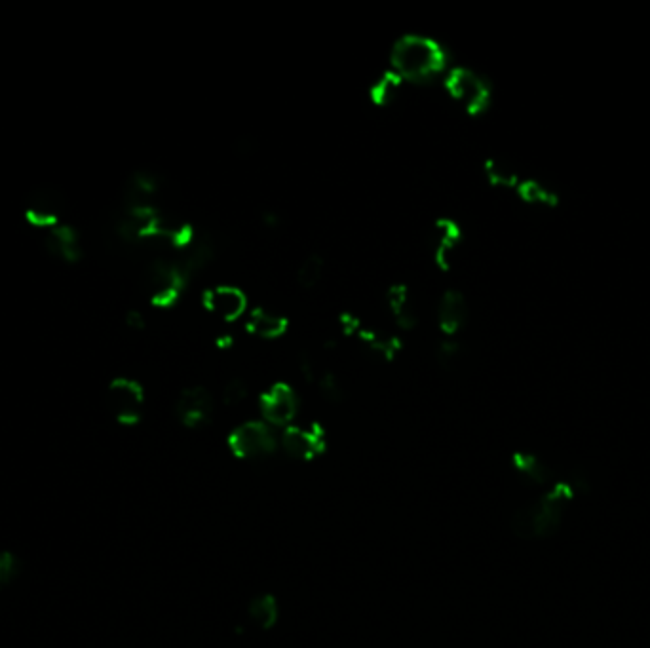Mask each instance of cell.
I'll list each match as a JSON object with an SVG mask.
<instances>
[{
  "mask_svg": "<svg viewBox=\"0 0 650 648\" xmlns=\"http://www.w3.org/2000/svg\"><path fill=\"white\" fill-rule=\"evenodd\" d=\"M445 50L436 40L407 35L392 50V71L402 80H430L445 67Z\"/></svg>",
  "mask_w": 650,
  "mask_h": 648,
  "instance_id": "6da1fadb",
  "label": "cell"
},
{
  "mask_svg": "<svg viewBox=\"0 0 650 648\" xmlns=\"http://www.w3.org/2000/svg\"><path fill=\"white\" fill-rule=\"evenodd\" d=\"M571 496L573 489L567 483H557L542 498L517 510L512 519L514 533L525 540L550 536L561 525L565 504Z\"/></svg>",
  "mask_w": 650,
  "mask_h": 648,
  "instance_id": "7a4b0ae2",
  "label": "cell"
},
{
  "mask_svg": "<svg viewBox=\"0 0 650 648\" xmlns=\"http://www.w3.org/2000/svg\"><path fill=\"white\" fill-rule=\"evenodd\" d=\"M105 407L118 424H137L145 407V390L134 379L116 377L107 384Z\"/></svg>",
  "mask_w": 650,
  "mask_h": 648,
  "instance_id": "3957f363",
  "label": "cell"
},
{
  "mask_svg": "<svg viewBox=\"0 0 650 648\" xmlns=\"http://www.w3.org/2000/svg\"><path fill=\"white\" fill-rule=\"evenodd\" d=\"M230 451L238 458L259 460L268 457L276 451L278 439L270 430L267 422H244L229 436Z\"/></svg>",
  "mask_w": 650,
  "mask_h": 648,
  "instance_id": "277c9868",
  "label": "cell"
},
{
  "mask_svg": "<svg viewBox=\"0 0 650 648\" xmlns=\"http://www.w3.org/2000/svg\"><path fill=\"white\" fill-rule=\"evenodd\" d=\"M445 86L449 94L455 97L460 105H464V109L472 115L483 113L491 103L489 82L470 69H453L447 75Z\"/></svg>",
  "mask_w": 650,
  "mask_h": 648,
  "instance_id": "5b68a950",
  "label": "cell"
},
{
  "mask_svg": "<svg viewBox=\"0 0 650 648\" xmlns=\"http://www.w3.org/2000/svg\"><path fill=\"white\" fill-rule=\"evenodd\" d=\"M189 276L179 263L158 259L149 268V295L154 306H172L183 287L187 286Z\"/></svg>",
  "mask_w": 650,
  "mask_h": 648,
  "instance_id": "8992f818",
  "label": "cell"
},
{
  "mask_svg": "<svg viewBox=\"0 0 650 648\" xmlns=\"http://www.w3.org/2000/svg\"><path fill=\"white\" fill-rule=\"evenodd\" d=\"M280 447L287 457L295 460H314L320 457L327 447L324 428L312 426H287L280 438Z\"/></svg>",
  "mask_w": 650,
  "mask_h": 648,
  "instance_id": "52a82bcc",
  "label": "cell"
},
{
  "mask_svg": "<svg viewBox=\"0 0 650 648\" xmlns=\"http://www.w3.org/2000/svg\"><path fill=\"white\" fill-rule=\"evenodd\" d=\"M259 407L268 426L287 428L299 413V398L291 386L280 382L270 386L261 396Z\"/></svg>",
  "mask_w": 650,
  "mask_h": 648,
  "instance_id": "ba28073f",
  "label": "cell"
},
{
  "mask_svg": "<svg viewBox=\"0 0 650 648\" xmlns=\"http://www.w3.org/2000/svg\"><path fill=\"white\" fill-rule=\"evenodd\" d=\"M175 415L185 426H204L213 415V396L202 386H192L179 394L175 403Z\"/></svg>",
  "mask_w": 650,
  "mask_h": 648,
  "instance_id": "9c48e42d",
  "label": "cell"
},
{
  "mask_svg": "<svg viewBox=\"0 0 650 648\" xmlns=\"http://www.w3.org/2000/svg\"><path fill=\"white\" fill-rule=\"evenodd\" d=\"M42 234H44V248L61 263L75 265L82 259V240L75 227L61 221L54 229L46 230Z\"/></svg>",
  "mask_w": 650,
  "mask_h": 648,
  "instance_id": "30bf717a",
  "label": "cell"
},
{
  "mask_svg": "<svg viewBox=\"0 0 650 648\" xmlns=\"http://www.w3.org/2000/svg\"><path fill=\"white\" fill-rule=\"evenodd\" d=\"M204 305L217 318L225 322H234L246 312L248 299L238 287H211L204 293Z\"/></svg>",
  "mask_w": 650,
  "mask_h": 648,
  "instance_id": "8fae6325",
  "label": "cell"
},
{
  "mask_svg": "<svg viewBox=\"0 0 650 648\" xmlns=\"http://www.w3.org/2000/svg\"><path fill=\"white\" fill-rule=\"evenodd\" d=\"M438 318H440L441 331L445 335H455L468 318V305L464 295L459 291H447L441 297Z\"/></svg>",
  "mask_w": 650,
  "mask_h": 648,
  "instance_id": "7c38bea8",
  "label": "cell"
},
{
  "mask_svg": "<svg viewBox=\"0 0 650 648\" xmlns=\"http://www.w3.org/2000/svg\"><path fill=\"white\" fill-rule=\"evenodd\" d=\"M287 320L265 308H255L249 314L248 331L263 339H278L286 333Z\"/></svg>",
  "mask_w": 650,
  "mask_h": 648,
  "instance_id": "4fadbf2b",
  "label": "cell"
},
{
  "mask_svg": "<svg viewBox=\"0 0 650 648\" xmlns=\"http://www.w3.org/2000/svg\"><path fill=\"white\" fill-rule=\"evenodd\" d=\"M248 618L255 628H274L280 618V605L270 593H261L249 601Z\"/></svg>",
  "mask_w": 650,
  "mask_h": 648,
  "instance_id": "5bb4252c",
  "label": "cell"
},
{
  "mask_svg": "<svg viewBox=\"0 0 650 648\" xmlns=\"http://www.w3.org/2000/svg\"><path fill=\"white\" fill-rule=\"evenodd\" d=\"M434 255L436 261L441 268H449V259L453 249L457 248L460 242V229L449 219H441L436 225V232H434Z\"/></svg>",
  "mask_w": 650,
  "mask_h": 648,
  "instance_id": "9a60e30c",
  "label": "cell"
},
{
  "mask_svg": "<svg viewBox=\"0 0 650 648\" xmlns=\"http://www.w3.org/2000/svg\"><path fill=\"white\" fill-rule=\"evenodd\" d=\"M388 305H390V310L394 314L396 324L400 325V327L409 329V327L415 325V314H413V308L409 305V295H407L405 287L396 286L388 291Z\"/></svg>",
  "mask_w": 650,
  "mask_h": 648,
  "instance_id": "2e32d148",
  "label": "cell"
},
{
  "mask_svg": "<svg viewBox=\"0 0 650 648\" xmlns=\"http://www.w3.org/2000/svg\"><path fill=\"white\" fill-rule=\"evenodd\" d=\"M403 80L398 77L394 71L386 73L383 78H379L373 88H371V99L377 103V105H388L396 94L398 90L402 88Z\"/></svg>",
  "mask_w": 650,
  "mask_h": 648,
  "instance_id": "e0dca14e",
  "label": "cell"
},
{
  "mask_svg": "<svg viewBox=\"0 0 650 648\" xmlns=\"http://www.w3.org/2000/svg\"><path fill=\"white\" fill-rule=\"evenodd\" d=\"M517 192L523 200H527L531 204H544V206L557 204V194L538 181H521L517 185Z\"/></svg>",
  "mask_w": 650,
  "mask_h": 648,
  "instance_id": "ac0fdd59",
  "label": "cell"
},
{
  "mask_svg": "<svg viewBox=\"0 0 650 648\" xmlns=\"http://www.w3.org/2000/svg\"><path fill=\"white\" fill-rule=\"evenodd\" d=\"M322 274H324V261L318 255H310L297 270V282L299 286L310 289L322 280Z\"/></svg>",
  "mask_w": 650,
  "mask_h": 648,
  "instance_id": "d6986e66",
  "label": "cell"
},
{
  "mask_svg": "<svg viewBox=\"0 0 650 648\" xmlns=\"http://www.w3.org/2000/svg\"><path fill=\"white\" fill-rule=\"evenodd\" d=\"M485 173L493 185H500V187H516L517 189V185L521 183L517 173L510 166L502 164L500 160H489L485 164Z\"/></svg>",
  "mask_w": 650,
  "mask_h": 648,
  "instance_id": "ffe728a7",
  "label": "cell"
},
{
  "mask_svg": "<svg viewBox=\"0 0 650 648\" xmlns=\"http://www.w3.org/2000/svg\"><path fill=\"white\" fill-rule=\"evenodd\" d=\"M18 569V559L12 553L0 552V593L12 584Z\"/></svg>",
  "mask_w": 650,
  "mask_h": 648,
  "instance_id": "44dd1931",
  "label": "cell"
},
{
  "mask_svg": "<svg viewBox=\"0 0 650 648\" xmlns=\"http://www.w3.org/2000/svg\"><path fill=\"white\" fill-rule=\"evenodd\" d=\"M248 392L249 388L246 382L240 381V379H234V381H230L225 386V390H223V401L227 405H238V403H242V401L248 398Z\"/></svg>",
  "mask_w": 650,
  "mask_h": 648,
  "instance_id": "7402d4cb",
  "label": "cell"
},
{
  "mask_svg": "<svg viewBox=\"0 0 650 648\" xmlns=\"http://www.w3.org/2000/svg\"><path fill=\"white\" fill-rule=\"evenodd\" d=\"M318 384H320V390H322L324 398L331 401L341 400L343 390H341V384L337 382V379H335L333 375H329V373L320 375V377H318Z\"/></svg>",
  "mask_w": 650,
  "mask_h": 648,
  "instance_id": "603a6c76",
  "label": "cell"
},
{
  "mask_svg": "<svg viewBox=\"0 0 650 648\" xmlns=\"http://www.w3.org/2000/svg\"><path fill=\"white\" fill-rule=\"evenodd\" d=\"M438 356H440V362L443 365H451L459 356V344L451 343V341L441 344Z\"/></svg>",
  "mask_w": 650,
  "mask_h": 648,
  "instance_id": "cb8c5ba5",
  "label": "cell"
}]
</instances>
